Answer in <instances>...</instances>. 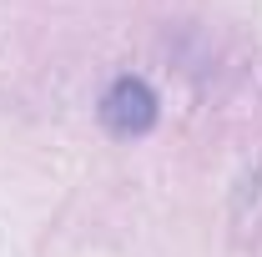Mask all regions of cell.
<instances>
[{
	"mask_svg": "<svg viewBox=\"0 0 262 257\" xmlns=\"http://www.w3.org/2000/svg\"><path fill=\"white\" fill-rule=\"evenodd\" d=\"M157 116H162V101L141 76H116L101 96V126L111 136H146Z\"/></svg>",
	"mask_w": 262,
	"mask_h": 257,
	"instance_id": "1",
	"label": "cell"
}]
</instances>
